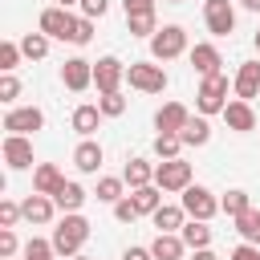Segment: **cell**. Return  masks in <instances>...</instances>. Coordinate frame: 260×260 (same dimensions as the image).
I'll list each match as a JSON object with an SVG mask.
<instances>
[{
	"label": "cell",
	"mask_w": 260,
	"mask_h": 260,
	"mask_svg": "<svg viewBox=\"0 0 260 260\" xmlns=\"http://www.w3.org/2000/svg\"><path fill=\"white\" fill-rule=\"evenodd\" d=\"M223 122H228V130H236V134H248V130H256V114H252V102H228L223 106Z\"/></svg>",
	"instance_id": "e0dca14e"
},
{
	"label": "cell",
	"mask_w": 260,
	"mask_h": 260,
	"mask_svg": "<svg viewBox=\"0 0 260 260\" xmlns=\"http://www.w3.org/2000/svg\"><path fill=\"white\" fill-rule=\"evenodd\" d=\"M16 219H24L20 203H12V199H0V228H16Z\"/></svg>",
	"instance_id": "74e56055"
},
{
	"label": "cell",
	"mask_w": 260,
	"mask_h": 260,
	"mask_svg": "<svg viewBox=\"0 0 260 260\" xmlns=\"http://www.w3.org/2000/svg\"><path fill=\"white\" fill-rule=\"evenodd\" d=\"M57 4H61V8H69V4H81V0H57Z\"/></svg>",
	"instance_id": "c3c4849f"
},
{
	"label": "cell",
	"mask_w": 260,
	"mask_h": 260,
	"mask_svg": "<svg viewBox=\"0 0 260 260\" xmlns=\"http://www.w3.org/2000/svg\"><path fill=\"white\" fill-rule=\"evenodd\" d=\"M183 146H207V138H211V126H207V118L199 114V118H191L187 126H183Z\"/></svg>",
	"instance_id": "83f0119b"
},
{
	"label": "cell",
	"mask_w": 260,
	"mask_h": 260,
	"mask_svg": "<svg viewBox=\"0 0 260 260\" xmlns=\"http://www.w3.org/2000/svg\"><path fill=\"white\" fill-rule=\"evenodd\" d=\"M114 219H118V223H134V219H138V207H134V199H130V195L114 203Z\"/></svg>",
	"instance_id": "ab89813d"
},
{
	"label": "cell",
	"mask_w": 260,
	"mask_h": 260,
	"mask_svg": "<svg viewBox=\"0 0 260 260\" xmlns=\"http://www.w3.org/2000/svg\"><path fill=\"white\" fill-rule=\"evenodd\" d=\"M122 260H154V256H150V248H126Z\"/></svg>",
	"instance_id": "ee69618b"
},
{
	"label": "cell",
	"mask_w": 260,
	"mask_h": 260,
	"mask_svg": "<svg viewBox=\"0 0 260 260\" xmlns=\"http://www.w3.org/2000/svg\"><path fill=\"white\" fill-rule=\"evenodd\" d=\"M102 158H106V150H102V142H93V138H81L77 150H73V167H77L81 175H98Z\"/></svg>",
	"instance_id": "ac0fdd59"
},
{
	"label": "cell",
	"mask_w": 260,
	"mask_h": 260,
	"mask_svg": "<svg viewBox=\"0 0 260 260\" xmlns=\"http://www.w3.org/2000/svg\"><path fill=\"white\" fill-rule=\"evenodd\" d=\"M203 24H207L211 37L236 32V8H232V0H203Z\"/></svg>",
	"instance_id": "ba28073f"
},
{
	"label": "cell",
	"mask_w": 260,
	"mask_h": 260,
	"mask_svg": "<svg viewBox=\"0 0 260 260\" xmlns=\"http://www.w3.org/2000/svg\"><path fill=\"white\" fill-rule=\"evenodd\" d=\"M179 53H187V28L183 24H162L150 37V57L154 61H175Z\"/></svg>",
	"instance_id": "277c9868"
},
{
	"label": "cell",
	"mask_w": 260,
	"mask_h": 260,
	"mask_svg": "<svg viewBox=\"0 0 260 260\" xmlns=\"http://www.w3.org/2000/svg\"><path fill=\"white\" fill-rule=\"evenodd\" d=\"M219 65H223V57H219V49H215V45L199 41V45L191 49V69H195L199 77H215V73H219Z\"/></svg>",
	"instance_id": "2e32d148"
},
{
	"label": "cell",
	"mask_w": 260,
	"mask_h": 260,
	"mask_svg": "<svg viewBox=\"0 0 260 260\" xmlns=\"http://www.w3.org/2000/svg\"><path fill=\"white\" fill-rule=\"evenodd\" d=\"M122 81H126V65L118 57H98L93 61V85H98V93H118Z\"/></svg>",
	"instance_id": "9c48e42d"
},
{
	"label": "cell",
	"mask_w": 260,
	"mask_h": 260,
	"mask_svg": "<svg viewBox=\"0 0 260 260\" xmlns=\"http://www.w3.org/2000/svg\"><path fill=\"white\" fill-rule=\"evenodd\" d=\"M236 232H240L244 244H260V211H256V207L244 211V215L236 219Z\"/></svg>",
	"instance_id": "4dcf8cb0"
},
{
	"label": "cell",
	"mask_w": 260,
	"mask_h": 260,
	"mask_svg": "<svg viewBox=\"0 0 260 260\" xmlns=\"http://www.w3.org/2000/svg\"><path fill=\"white\" fill-rule=\"evenodd\" d=\"M98 110H102V118H122V114H126L122 89H118V93H102V98H98Z\"/></svg>",
	"instance_id": "e575fe53"
},
{
	"label": "cell",
	"mask_w": 260,
	"mask_h": 260,
	"mask_svg": "<svg viewBox=\"0 0 260 260\" xmlns=\"http://www.w3.org/2000/svg\"><path fill=\"white\" fill-rule=\"evenodd\" d=\"M179 150H183V138H179V134H158V138H154V154H158L162 162H167V158H183Z\"/></svg>",
	"instance_id": "1f68e13d"
},
{
	"label": "cell",
	"mask_w": 260,
	"mask_h": 260,
	"mask_svg": "<svg viewBox=\"0 0 260 260\" xmlns=\"http://www.w3.org/2000/svg\"><path fill=\"white\" fill-rule=\"evenodd\" d=\"M228 260H260V244H236Z\"/></svg>",
	"instance_id": "7bdbcfd3"
},
{
	"label": "cell",
	"mask_w": 260,
	"mask_h": 260,
	"mask_svg": "<svg viewBox=\"0 0 260 260\" xmlns=\"http://www.w3.org/2000/svg\"><path fill=\"white\" fill-rule=\"evenodd\" d=\"M146 4H154V0H122V8H126V12H134V8H146Z\"/></svg>",
	"instance_id": "f6af8a7d"
},
{
	"label": "cell",
	"mask_w": 260,
	"mask_h": 260,
	"mask_svg": "<svg viewBox=\"0 0 260 260\" xmlns=\"http://www.w3.org/2000/svg\"><path fill=\"white\" fill-rule=\"evenodd\" d=\"M183 211H187V219H211V215H219V199L207 191V187H199V183H191L187 191H183Z\"/></svg>",
	"instance_id": "52a82bcc"
},
{
	"label": "cell",
	"mask_w": 260,
	"mask_h": 260,
	"mask_svg": "<svg viewBox=\"0 0 260 260\" xmlns=\"http://www.w3.org/2000/svg\"><path fill=\"white\" fill-rule=\"evenodd\" d=\"M77 8H81V16H89V20H98V16H106V8H110V0H81Z\"/></svg>",
	"instance_id": "b9f144b4"
},
{
	"label": "cell",
	"mask_w": 260,
	"mask_h": 260,
	"mask_svg": "<svg viewBox=\"0 0 260 260\" xmlns=\"http://www.w3.org/2000/svg\"><path fill=\"white\" fill-rule=\"evenodd\" d=\"M98 126H102V110H98V106H89V102H85V106H77V110H73V130H77L81 138H93V130H98Z\"/></svg>",
	"instance_id": "d4e9b609"
},
{
	"label": "cell",
	"mask_w": 260,
	"mask_h": 260,
	"mask_svg": "<svg viewBox=\"0 0 260 260\" xmlns=\"http://www.w3.org/2000/svg\"><path fill=\"white\" fill-rule=\"evenodd\" d=\"M20 53H24L28 61L49 57V37H45V32H24V37H20Z\"/></svg>",
	"instance_id": "f546056e"
},
{
	"label": "cell",
	"mask_w": 260,
	"mask_h": 260,
	"mask_svg": "<svg viewBox=\"0 0 260 260\" xmlns=\"http://www.w3.org/2000/svg\"><path fill=\"white\" fill-rule=\"evenodd\" d=\"M126 81L138 93H162L167 89V69L154 65V61H130L126 65Z\"/></svg>",
	"instance_id": "7a4b0ae2"
},
{
	"label": "cell",
	"mask_w": 260,
	"mask_h": 260,
	"mask_svg": "<svg viewBox=\"0 0 260 260\" xmlns=\"http://www.w3.org/2000/svg\"><path fill=\"white\" fill-rule=\"evenodd\" d=\"M154 228L158 232H183V223H187V211H183V203H162L154 215Z\"/></svg>",
	"instance_id": "603a6c76"
},
{
	"label": "cell",
	"mask_w": 260,
	"mask_h": 260,
	"mask_svg": "<svg viewBox=\"0 0 260 260\" xmlns=\"http://www.w3.org/2000/svg\"><path fill=\"white\" fill-rule=\"evenodd\" d=\"M122 187H126V179L106 175V179H98V199H102V203H118V199H126V195H122Z\"/></svg>",
	"instance_id": "d6a6232c"
},
{
	"label": "cell",
	"mask_w": 260,
	"mask_h": 260,
	"mask_svg": "<svg viewBox=\"0 0 260 260\" xmlns=\"http://www.w3.org/2000/svg\"><path fill=\"white\" fill-rule=\"evenodd\" d=\"M89 240V219L81 215V211H69V215H61L57 219V228H53V248H57V256H81V244Z\"/></svg>",
	"instance_id": "6da1fadb"
},
{
	"label": "cell",
	"mask_w": 260,
	"mask_h": 260,
	"mask_svg": "<svg viewBox=\"0 0 260 260\" xmlns=\"http://www.w3.org/2000/svg\"><path fill=\"white\" fill-rule=\"evenodd\" d=\"M4 162H8V171H28L32 167V138L4 134Z\"/></svg>",
	"instance_id": "7c38bea8"
},
{
	"label": "cell",
	"mask_w": 260,
	"mask_h": 260,
	"mask_svg": "<svg viewBox=\"0 0 260 260\" xmlns=\"http://www.w3.org/2000/svg\"><path fill=\"white\" fill-rule=\"evenodd\" d=\"M256 49H260V28H256Z\"/></svg>",
	"instance_id": "f907efd6"
},
{
	"label": "cell",
	"mask_w": 260,
	"mask_h": 260,
	"mask_svg": "<svg viewBox=\"0 0 260 260\" xmlns=\"http://www.w3.org/2000/svg\"><path fill=\"white\" fill-rule=\"evenodd\" d=\"M16 98H20V81H16L12 73H0V102H4V106H12Z\"/></svg>",
	"instance_id": "8d00e7d4"
},
{
	"label": "cell",
	"mask_w": 260,
	"mask_h": 260,
	"mask_svg": "<svg viewBox=\"0 0 260 260\" xmlns=\"http://www.w3.org/2000/svg\"><path fill=\"white\" fill-rule=\"evenodd\" d=\"M73 260H89V256H85V252H81V256H73Z\"/></svg>",
	"instance_id": "681fc988"
},
{
	"label": "cell",
	"mask_w": 260,
	"mask_h": 260,
	"mask_svg": "<svg viewBox=\"0 0 260 260\" xmlns=\"http://www.w3.org/2000/svg\"><path fill=\"white\" fill-rule=\"evenodd\" d=\"M45 126V110H37V106H16V110H8L4 114V130L8 134H37Z\"/></svg>",
	"instance_id": "30bf717a"
},
{
	"label": "cell",
	"mask_w": 260,
	"mask_h": 260,
	"mask_svg": "<svg viewBox=\"0 0 260 260\" xmlns=\"http://www.w3.org/2000/svg\"><path fill=\"white\" fill-rule=\"evenodd\" d=\"M16 252H24V248L16 244V232H12V228H0V256H4V260H12Z\"/></svg>",
	"instance_id": "60d3db41"
},
{
	"label": "cell",
	"mask_w": 260,
	"mask_h": 260,
	"mask_svg": "<svg viewBox=\"0 0 260 260\" xmlns=\"http://www.w3.org/2000/svg\"><path fill=\"white\" fill-rule=\"evenodd\" d=\"M167 4H179V0H167Z\"/></svg>",
	"instance_id": "816d5d0a"
},
{
	"label": "cell",
	"mask_w": 260,
	"mask_h": 260,
	"mask_svg": "<svg viewBox=\"0 0 260 260\" xmlns=\"http://www.w3.org/2000/svg\"><path fill=\"white\" fill-rule=\"evenodd\" d=\"M24 260H57V248H53V240H41V236H32V240L24 244Z\"/></svg>",
	"instance_id": "836d02e7"
},
{
	"label": "cell",
	"mask_w": 260,
	"mask_h": 260,
	"mask_svg": "<svg viewBox=\"0 0 260 260\" xmlns=\"http://www.w3.org/2000/svg\"><path fill=\"white\" fill-rule=\"evenodd\" d=\"M240 4H244L248 12H260V0H240Z\"/></svg>",
	"instance_id": "7dc6e473"
},
{
	"label": "cell",
	"mask_w": 260,
	"mask_h": 260,
	"mask_svg": "<svg viewBox=\"0 0 260 260\" xmlns=\"http://www.w3.org/2000/svg\"><path fill=\"white\" fill-rule=\"evenodd\" d=\"M20 57H24V53H20V41H4V45H0V73H12V69L20 65Z\"/></svg>",
	"instance_id": "d590c367"
},
{
	"label": "cell",
	"mask_w": 260,
	"mask_h": 260,
	"mask_svg": "<svg viewBox=\"0 0 260 260\" xmlns=\"http://www.w3.org/2000/svg\"><path fill=\"white\" fill-rule=\"evenodd\" d=\"M183 252H187V244H183L179 232H158L154 244H150V256L154 260H183Z\"/></svg>",
	"instance_id": "d6986e66"
},
{
	"label": "cell",
	"mask_w": 260,
	"mask_h": 260,
	"mask_svg": "<svg viewBox=\"0 0 260 260\" xmlns=\"http://www.w3.org/2000/svg\"><path fill=\"white\" fill-rule=\"evenodd\" d=\"M191 122V110L183 106V102H167L158 114H154V126H158V134H183V126Z\"/></svg>",
	"instance_id": "4fadbf2b"
},
{
	"label": "cell",
	"mask_w": 260,
	"mask_h": 260,
	"mask_svg": "<svg viewBox=\"0 0 260 260\" xmlns=\"http://www.w3.org/2000/svg\"><path fill=\"white\" fill-rule=\"evenodd\" d=\"M61 187H65V175H61L57 162H37V167H32V191H37V195H49V199H53Z\"/></svg>",
	"instance_id": "5bb4252c"
},
{
	"label": "cell",
	"mask_w": 260,
	"mask_h": 260,
	"mask_svg": "<svg viewBox=\"0 0 260 260\" xmlns=\"http://www.w3.org/2000/svg\"><path fill=\"white\" fill-rule=\"evenodd\" d=\"M73 24H77V16H73L69 8L49 4V8L41 12V20H37V32H45L49 41H53V37H57V41H69V37H73Z\"/></svg>",
	"instance_id": "5b68a950"
},
{
	"label": "cell",
	"mask_w": 260,
	"mask_h": 260,
	"mask_svg": "<svg viewBox=\"0 0 260 260\" xmlns=\"http://www.w3.org/2000/svg\"><path fill=\"white\" fill-rule=\"evenodd\" d=\"M232 89H236V98H240V102H252V98H260V61H244V65L236 69V81H232Z\"/></svg>",
	"instance_id": "9a60e30c"
},
{
	"label": "cell",
	"mask_w": 260,
	"mask_h": 260,
	"mask_svg": "<svg viewBox=\"0 0 260 260\" xmlns=\"http://www.w3.org/2000/svg\"><path fill=\"white\" fill-rule=\"evenodd\" d=\"M154 187L158 191H187L191 187V162L183 158H167L154 167Z\"/></svg>",
	"instance_id": "8992f818"
},
{
	"label": "cell",
	"mask_w": 260,
	"mask_h": 260,
	"mask_svg": "<svg viewBox=\"0 0 260 260\" xmlns=\"http://www.w3.org/2000/svg\"><path fill=\"white\" fill-rule=\"evenodd\" d=\"M223 106H228V77H223V73L203 77L199 89H195V110H199L203 118H211V114H223Z\"/></svg>",
	"instance_id": "3957f363"
},
{
	"label": "cell",
	"mask_w": 260,
	"mask_h": 260,
	"mask_svg": "<svg viewBox=\"0 0 260 260\" xmlns=\"http://www.w3.org/2000/svg\"><path fill=\"white\" fill-rule=\"evenodd\" d=\"M20 211H24V219H28V223H49V219L57 215V203H53L49 195H37V191H32V195L20 203Z\"/></svg>",
	"instance_id": "44dd1931"
},
{
	"label": "cell",
	"mask_w": 260,
	"mask_h": 260,
	"mask_svg": "<svg viewBox=\"0 0 260 260\" xmlns=\"http://www.w3.org/2000/svg\"><path fill=\"white\" fill-rule=\"evenodd\" d=\"M61 85L73 89V93L89 89V85H93V61H85V57H69V61L61 65Z\"/></svg>",
	"instance_id": "8fae6325"
},
{
	"label": "cell",
	"mask_w": 260,
	"mask_h": 260,
	"mask_svg": "<svg viewBox=\"0 0 260 260\" xmlns=\"http://www.w3.org/2000/svg\"><path fill=\"white\" fill-rule=\"evenodd\" d=\"M130 199H134V207H138V215H154L158 207H162V191L150 183V187H138V191H130Z\"/></svg>",
	"instance_id": "4316f807"
},
{
	"label": "cell",
	"mask_w": 260,
	"mask_h": 260,
	"mask_svg": "<svg viewBox=\"0 0 260 260\" xmlns=\"http://www.w3.org/2000/svg\"><path fill=\"white\" fill-rule=\"evenodd\" d=\"M122 179H126V187H130V191L150 187V183H154V167H150L146 158H130V162H126V171H122Z\"/></svg>",
	"instance_id": "cb8c5ba5"
},
{
	"label": "cell",
	"mask_w": 260,
	"mask_h": 260,
	"mask_svg": "<svg viewBox=\"0 0 260 260\" xmlns=\"http://www.w3.org/2000/svg\"><path fill=\"white\" fill-rule=\"evenodd\" d=\"M179 236H183V244H187L191 252H199V248H211V228H207L203 219H187Z\"/></svg>",
	"instance_id": "484cf974"
},
{
	"label": "cell",
	"mask_w": 260,
	"mask_h": 260,
	"mask_svg": "<svg viewBox=\"0 0 260 260\" xmlns=\"http://www.w3.org/2000/svg\"><path fill=\"white\" fill-rule=\"evenodd\" d=\"M219 211H223L228 219H240L244 211H252V199H248V191H228V195L219 199Z\"/></svg>",
	"instance_id": "f1b7e54d"
},
{
	"label": "cell",
	"mask_w": 260,
	"mask_h": 260,
	"mask_svg": "<svg viewBox=\"0 0 260 260\" xmlns=\"http://www.w3.org/2000/svg\"><path fill=\"white\" fill-rule=\"evenodd\" d=\"M126 28H130V37H154V32H158V16H154V4L126 12Z\"/></svg>",
	"instance_id": "ffe728a7"
},
{
	"label": "cell",
	"mask_w": 260,
	"mask_h": 260,
	"mask_svg": "<svg viewBox=\"0 0 260 260\" xmlns=\"http://www.w3.org/2000/svg\"><path fill=\"white\" fill-rule=\"evenodd\" d=\"M85 199H89V195H85V187H81V183H69V179H65V187L53 195L57 211H65V215H69V211H81V207H85Z\"/></svg>",
	"instance_id": "7402d4cb"
},
{
	"label": "cell",
	"mask_w": 260,
	"mask_h": 260,
	"mask_svg": "<svg viewBox=\"0 0 260 260\" xmlns=\"http://www.w3.org/2000/svg\"><path fill=\"white\" fill-rule=\"evenodd\" d=\"M191 260H219V256H215V252H211V248H199V252H195V256H191Z\"/></svg>",
	"instance_id": "bcb514c9"
},
{
	"label": "cell",
	"mask_w": 260,
	"mask_h": 260,
	"mask_svg": "<svg viewBox=\"0 0 260 260\" xmlns=\"http://www.w3.org/2000/svg\"><path fill=\"white\" fill-rule=\"evenodd\" d=\"M73 45H89L93 41V20L89 16H77V24H73V37H69Z\"/></svg>",
	"instance_id": "f35d334b"
}]
</instances>
